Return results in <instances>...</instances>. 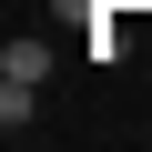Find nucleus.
I'll list each match as a JSON object with an SVG mask.
<instances>
[{
    "label": "nucleus",
    "instance_id": "2",
    "mask_svg": "<svg viewBox=\"0 0 152 152\" xmlns=\"http://www.w3.org/2000/svg\"><path fill=\"white\" fill-rule=\"evenodd\" d=\"M31 91H41V81H0V132H10V142L31 132Z\"/></svg>",
    "mask_w": 152,
    "mask_h": 152
},
{
    "label": "nucleus",
    "instance_id": "1",
    "mask_svg": "<svg viewBox=\"0 0 152 152\" xmlns=\"http://www.w3.org/2000/svg\"><path fill=\"white\" fill-rule=\"evenodd\" d=\"M0 81H51V41H0Z\"/></svg>",
    "mask_w": 152,
    "mask_h": 152
}]
</instances>
